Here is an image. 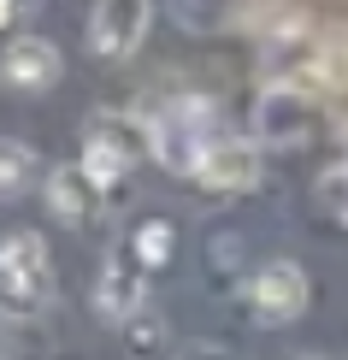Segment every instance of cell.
I'll list each match as a JSON object with an SVG mask.
<instances>
[{"mask_svg": "<svg viewBox=\"0 0 348 360\" xmlns=\"http://www.w3.org/2000/svg\"><path fill=\"white\" fill-rule=\"evenodd\" d=\"M53 302V260L36 231L0 236V319H36Z\"/></svg>", "mask_w": 348, "mask_h": 360, "instance_id": "cell-1", "label": "cell"}, {"mask_svg": "<svg viewBox=\"0 0 348 360\" xmlns=\"http://www.w3.org/2000/svg\"><path fill=\"white\" fill-rule=\"evenodd\" d=\"M59 71H65V59H59V48L41 41V36H18V41H6V53H0V77H6L12 89H24V95L53 89Z\"/></svg>", "mask_w": 348, "mask_h": 360, "instance_id": "cell-7", "label": "cell"}, {"mask_svg": "<svg viewBox=\"0 0 348 360\" xmlns=\"http://www.w3.org/2000/svg\"><path fill=\"white\" fill-rule=\"evenodd\" d=\"M148 136V124H136V118H112V112H101V118H89V142H83V160L77 166L95 177L101 189L112 195V184L136 166V154H142V142Z\"/></svg>", "mask_w": 348, "mask_h": 360, "instance_id": "cell-3", "label": "cell"}, {"mask_svg": "<svg viewBox=\"0 0 348 360\" xmlns=\"http://www.w3.org/2000/svg\"><path fill=\"white\" fill-rule=\"evenodd\" d=\"M307 302H313V278L301 272L295 260H266L260 272L248 278V307L260 313L266 325L301 319V313H307Z\"/></svg>", "mask_w": 348, "mask_h": 360, "instance_id": "cell-5", "label": "cell"}, {"mask_svg": "<svg viewBox=\"0 0 348 360\" xmlns=\"http://www.w3.org/2000/svg\"><path fill=\"white\" fill-rule=\"evenodd\" d=\"M207 142H213V107H207V101H195V95L165 101V112L148 118V148H154L172 172H189L195 154H201Z\"/></svg>", "mask_w": 348, "mask_h": 360, "instance_id": "cell-2", "label": "cell"}, {"mask_svg": "<svg viewBox=\"0 0 348 360\" xmlns=\"http://www.w3.org/2000/svg\"><path fill=\"white\" fill-rule=\"evenodd\" d=\"M148 24H154V6H148V0H95V12H89V41H95V53L124 59V53L142 48Z\"/></svg>", "mask_w": 348, "mask_h": 360, "instance_id": "cell-6", "label": "cell"}, {"mask_svg": "<svg viewBox=\"0 0 348 360\" xmlns=\"http://www.w3.org/2000/svg\"><path fill=\"white\" fill-rule=\"evenodd\" d=\"M12 24V0H0V30H6Z\"/></svg>", "mask_w": 348, "mask_h": 360, "instance_id": "cell-13", "label": "cell"}, {"mask_svg": "<svg viewBox=\"0 0 348 360\" xmlns=\"http://www.w3.org/2000/svg\"><path fill=\"white\" fill-rule=\"evenodd\" d=\"M254 130H260L266 142H307V130H313L307 95H301V89H283V83L260 89V107H254Z\"/></svg>", "mask_w": 348, "mask_h": 360, "instance_id": "cell-8", "label": "cell"}, {"mask_svg": "<svg viewBox=\"0 0 348 360\" xmlns=\"http://www.w3.org/2000/svg\"><path fill=\"white\" fill-rule=\"evenodd\" d=\"M260 172H266V160H260V148L254 142H242V136H213L195 154V166L189 177L201 189H219V195H242V189H260Z\"/></svg>", "mask_w": 348, "mask_h": 360, "instance_id": "cell-4", "label": "cell"}, {"mask_svg": "<svg viewBox=\"0 0 348 360\" xmlns=\"http://www.w3.org/2000/svg\"><path fill=\"white\" fill-rule=\"evenodd\" d=\"M36 177V154L18 142H0V189H24Z\"/></svg>", "mask_w": 348, "mask_h": 360, "instance_id": "cell-12", "label": "cell"}, {"mask_svg": "<svg viewBox=\"0 0 348 360\" xmlns=\"http://www.w3.org/2000/svg\"><path fill=\"white\" fill-rule=\"evenodd\" d=\"M142 272H148L142 260H107V266H101V283H95V307H101V319H112V325L136 319L142 290H148Z\"/></svg>", "mask_w": 348, "mask_h": 360, "instance_id": "cell-10", "label": "cell"}, {"mask_svg": "<svg viewBox=\"0 0 348 360\" xmlns=\"http://www.w3.org/2000/svg\"><path fill=\"white\" fill-rule=\"evenodd\" d=\"M307 360H325V354H307Z\"/></svg>", "mask_w": 348, "mask_h": 360, "instance_id": "cell-14", "label": "cell"}, {"mask_svg": "<svg viewBox=\"0 0 348 360\" xmlns=\"http://www.w3.org/2000/svg\"><path fill=\"white\" fill-rule=\"evenodd\" d=\"M48 207H53V219L95 224L101 207H107V189H101L83 166H53V172H48Z\"/></svg>", "mask_w": 348, "mask_h": 360, "instance_id": "cell-9", "label": "cell"}, {"mask_svg": "<svg viewBox=\"0 0 348 360\" xmlns=\"http://www.w3.org/2000/svg\"><path fill=\"white\" fill-rule=\"evenodd\" d=\"M136 260L142 266H165L172 260V248H177V231H172V219H142L136 224Z\"/></svg>", "mask_w": 348, "mask_h": 360, "instance_id": "cell-11", "label": "cell"}]
</instances>
